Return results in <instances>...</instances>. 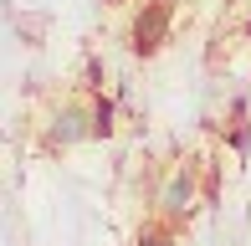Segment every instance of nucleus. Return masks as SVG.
Masks as SVG:
<instances>
[{
  "mask_svg": "<svg viewBox=\"0 0 251 246\" xmlns=\"http://www.w3.org/2000/svg\"><path fill=\"white\" fill-rule=\"evenodd\" d=\"M169 41V0H144V10L133 16V51L154 57Z\"/></svg>",
  "mask_w": 251,
  "mask_h": 246,
  "instance_id": "nucleus-1",
  "label": "nucleus"
},
{
  "mask_svg": "<svg viewBox=\"0 0 251 246\" xmlns=\"http://www.w3.org/2000/svg\"><path fill=\"white\" fill-rule=\"evenodd\" d=\"M159 210H164V216H190V210H195V170H190V164H179V170L169 174V185L159 190Z\"/></svg>",
  "mask_w": 251,
  "mask_h": 246,
  "instance_id": "nucleus-2",
  "label": "nucleus"
},
{
  "mask_svg": "<svg viewBox=\"0 0 251 246\" xmlns=\"http://www.w3.org/2000/svg\"><path fill=\"white\" fill-rule=\"evenodd\" d=\"M93 133V118L82 113V108H62L51 123V144H77V139H87Z\"/></svg>",
  "mask_w": 251,
  "mask_h": 246,
  "instance_id": "nucleus-3",
  "label": "nucleus"
},
{
  "mask_svg": "<svg viewBox=\"0 0 251 246\" xmlns=\"http://www.w3.org/2000/svg\"><path fill=\"white\" fill-rule=\"evenodd\" d=\"M113 113H118V108H113L108 98H98V103H93V139H113V128H118Z\"/></svg>",
  "mask_w": 251,
  "mask_h": 246,
  "instance_id": "nucleus-4",
  "label": "nucleus"
},
{
  "mask_svg": "<svg viewBox=\"0 0 251 246\" xmlns=\"http://www.w3.org/2000/svg\"><path fill=\"white\" fill-rule=\"evenodd\" d=\"M133 246H175V241H169V231H154V226H149V231H144V236L133 241Z\"/></svg>",
  "mask_w": 251,
  "mask_h": 246,
  "instance_id": "nucleus-5",
  "label": "nucleus"
}]
</instances>
